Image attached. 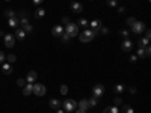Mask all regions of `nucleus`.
Masks as SVG:
<instances>
[{"label": "nucleus", "instance_id": "25", "mask_svg": "<svg viewBox=\"0 0 151 113\" xmlns=\"http://www.w3.org/2000/svg\"><path fill=\"white\" fill-rule=\"evenodd\" d=\"M5 17L6 18H14L15 17V12L14 11H5Z\"/></svg>", "mask_w": 151, "mask_h": 113}, {"label": "nucleus", "instance_id": "47", "mask_svg": "<svg viewBox=\"0 0 151 113\" xmlns=\"http://www.w3.org/2000/svg\"><path fill=\"white\" fill-rule=\"evenodd\" d=\"M76 113H86V112H85V110H80V109H79V110L76 112Z\"/></svg>", "mask_w": 151, "mask_h": 113}, {"label": "nucleus", "instance_id": "21", "mask_svg": "<svg viewBox=\"0 0 151 113\" xmlns=\"http://www.w3.org/2000/svg\"><path fill=\"white\" fill-rule=\"evenodd\" d=\"M59 38H60V41H62V42H64V44H67V42H70V39H71V38H70V36H68V35H67L65 32H64V33H62V35H60Z\"/></svg>", "mask_w": 151, "mask_h": 113}, {"label": "nucleus", "instance_id": "26", "mask_svg": "<svg viewBox=\"0 0 151 113\" xmlns=\"http://www.w3.org/2000/svg\"><path fill=\"white\" fill-rule=\"evenodd\" d=\"M26 79H18L17 80V86H20V87H24V86H26Z\"/></svg>", "mask_w": 151, "mask_h": 113}, {"label": "nucleus", "instance_id": "41", "mask_svg": "<svg viewBox=\"0 0 151 113\" xmlns=\"http://www.w3.org/2000/svg\"><path fill=\"white\" fill-rule=\"evenodd\" d=\"M110 113H118V107L112 106V107H110Z\"/></svg>", "mask_w": 151, "mask_h": 113}, {"label": "nucleus", "instance_id": "33", "mask_svg": "<svg viewBox=\"0 0 151 113\" xmlns=\"http://www.w3.org/2000/svg\"><path fill=\"white\" fill-rule=\"evenodd\" d=\"M137 57H145V51H144V48H139L137 50V54H136Z\"/></svg>", "mask_w": 151, "mask_h": 113}, {"label": "nucleus", "instance_id": "45", "mask_svg": "<svg viewBox=\"0 0 151 113\" xmlns=\"http://www.w3.org/2000/svg\"><path fill=\"white\" fill-rule=\"evenodd\" d=\"M124 11H125V8H122V6H121V8L118 9V12H119V14H122V12H124Z\"/></svg>", "mask_w": 151, "mask_h": 113}, {"label": "nucleus", "instance_id": "8", "mask_svg": "<svg viewBox=\"0 0 151 113\" xmlns=\"http://www.w3.org/2000/svg\"><path fill=\"white\" fill-rule=\"evenodd\" d=\"M101 27H103V21H101V20L97 18V20H92V21H91V30H94L95 33L101 29Z\"/></svg>", "mask_w": 151, "mask_h": 113}, {"label": "nucleus", "instance_id": "36", "mask_svg": "<svg viewBox=\"0 0 151 113\" xmlns=\"http://www.w3.org/2000/svg\"><path fill=\"white\" fill-rule=\"evenodd\" d=\"M5 59H6L5 53H3V51H0V64H3V62H5Z\"/></svg>", "mask_w": 151, "mask_h": 113}, {"label": "nucleus", "instance_id": "5", "mask_svg": "<svg viewBox=\"0 0 151 113\" xmlns=\"http://www.w3.org/2000/svg\"><path fill=\"white\" fill-rule=\"evenodd\" d=\"M3 42H5V45H6L8 48L14 47V45H15V36L12 35V33H5V36H3Z\"/></svg>", "mask_w": 151, "mask_h": 113}, {"label": "nucleus", "instance_id": "4", "mask_svg": "<svg viewBox=\"0 0 151 113\" xmlns=\"http://www.w3.org/2000/svg\"><path fill=\"white\" fill-rule=\"evenodd\" d=\"M103 94H104V86H103L101 83L94 84V87H92V95H94L95 98H100V97H103Z\"/></svg>", "mask_w": 151, "mask_h": 113}, {"label": "nucleus", "instance_id": "40", "mask_svg": "<svg viewBox=\"0 0 151 113\" xmlns=\"http://www.w3.org/2000/svg\"><path fill=\"white\" fill-rule=\"evenodd\" d=\"M32 2H33V5H36V6H40L42 2H44V0H32Z\"/></svg>", "mask_w": 151, "mask_h": 113}, {"label": "nucleus", "instance_id": "48", "mask_svg": "<svg viewBox=\"0 0 151 113\" xmlns=\"http://www.w3.org/2000/svg\"><path fill=\"white\" fill-rule=\"evenodd\" d=\"M6 2H9V0H6Z\"/></svg>", "mask_w": 151, "mask_h": 113}, {"label": "nucleus", "instance_id": "31", "mask_svg": "<svg viewBox=\"0 0 151 113\" xmlns=\"http://www.w3.org/2000/svg\"><path fill=\"white\" fill-rule=\"evenodd\" d=\"M6 60H8V62H15V60H17V56H15V54H8V56H6Z\"/></svg>", "mask_w": 151, "mask_h": 113}, {"label": "nucleus", "instance_id": "37", "mask_svg": "<svg viewBox=\"0 0 151 113\" xmlns=\"http://www.w3.org/2000/svg\"><path fill=\"white\" fill-rule=\"evenodd\" d=\"M121 35L125 38V39H129V32L127 30H121Z\"/></svg>", "mask_w": 151, "mask_h": 113}, {"label": "nucleus", "instance_id": "3", "mask_svg": "<svg viewBox=\"0 0 151 113\" xmlns=\"http://www.w3.org/2000/svg\"><path fill=\"white\" fill-rule=\"evenodd\" d=\"M45 92H47V89L42 83H35L33 84V94L36 97H42V95H45Z\"/></svg>", "mask_w": 151, "mask_h": 113}, {"label": "nucleus", "instance_id": "12", "mask_svg": "<svg viewBox=\"0 0 151 113\" xmlns=\"http://www.w3.org/2000/svg\"><path fill=\"white\" fill-rule=\"evenodd\" d=\"M30 94H33V84L32 83H26V86L23 87V95L29 97Z\"/></svg>", "mask_w": 151, "mask_h": 113}, {"label": "nucleus", "instance_id": "19", "mask_svg": "<svg viewBox=\"0 0 151 113\" xmlns=\"http://www.w3.org/2000/svg\"><path fill=\"white\" fill-rule=\"evenodd\" d=\"M42 17H45V9L44 8H38L36 11H35V18H42Z\"/></svg>", "mask_w": 151, "mask_h": 113}, {"label": "nucleus", "instance_id": "28", "mask_svg": "<svg viewBox=\"0 0 151 113\" xmlns=\"http://www.w3.org/2000/svg\"><path fill=\"white\" fill-rule=\"evenodd\" d=\"M113 91H115L116 94H121V92L124 91V86H122V84H116L115 87H113Z\"/></svg>", "mask_w": 151, "mask_h": 113}, {"label": "nucleus", "instance_id": "22", "mask_svg": "<svg viewBox=\"0 0 151 113\" xmlns=\"http://www.w3.org/2000/svg\"><path fill=\"white\" fill-rule=\"evenodd\" d=\"M86 26H88V20L80 18V20L77 21V27H86Z\"/></svg>", "mask_w": 151, "mask_h": 113}, {"label": "nucleus", "instance_id": "42", "mask_svg": "<svg viewBox=\"0 0 151 113\" xmlns=\"http://www.w3.org/2000/svg\"><path fill=\"white\" fill-rule=\"evenodd\" d=\"M100 32H101L103 35H107V32H109V30H107V27H101V29H100Z\"/></svg>", "mask_w": 151, "mask_h": 113}, {"label": "nucleus", "instance_id": "13", "mask_svg": "<svg viewBox=\"0 0 151 113\" xmlns=\"http://www.w3.org/2000/svg\"><path fill=\"white\" fill-rule=\"evenodd\" d=\"M36 77H38V74H36V71H33V69H32V71H29V72H27V77H26V82H27V83H32V84H33V82L36 80Z\"/></svg>", "mask_w": 151, "mask_h": 113}, {"label": "nucleus", "instance_id": "15", "mask_svg": "<svg viewBox=\"0 0 151 113\" xmlns=\"http://www.w3.org/2000/svg\"><path fill=\"white\" fill-rule=\"evenodd\" d=\"M14 36H15V39H20V41H23L24 38H26V32H24L23 29H15V33H14Z\"/></svg>", "mask_w": 151, "mask_h": 113}, {"label": "nucleus", "instance_id": "10", "mask_svg": "<svg viewBox=\"0 0 151 113\" xmlns=\"http://www.w3.org/2000/svg\"><path fill=\"white\" fill-rule=\"evenodd\" d=\"M71 9H73V12H76V14H80V12L83 11V5L80 2H73L71 3Z\"/></svg>", "mask_w": 151, "mask_h": 113}, {"label": "nucleus", "instance_id": "29", "mask_svg": "<svg viewBox=\"0 0 151 113\" xmlns=\"http://www.w3.org/2000/svg\"><path fill=\"white\" fill-rule=\"evenodd\" d=\"M60 94H62V95H67V94H68V86H67V84H62V86H60Z\"/></svg>", "mask_w": 151, "mask_h": 113}, {"label": "nucleus", "instance_id": "30", "mask_svg": "<svg viewBox=\"0 0 151 113\" xmlns=\"http://www.w3.org/2000/svg\"><path fill=\"white\" fill-rule=\"evenodd\" d=\"M107 5L112 8H116L118 6V0H107Z\"/></svg>", "mask_w": 151, "mask_h": 113}, {"label": "nucleus", "instance_id": "39", "mask_svg": "<svg viewBox=\"0 0 151 113\" xmlns=\"http://www.w3.org/2000/svg\"><path fill=\"white\" fill-rule=\"evenodd\" d=\"M68 23H70V18H68V17H64V18H62V24H65V26H67Z\"/></svg>", "mask_w": 151, "mask_h": 113}, {"label": "nucleus", "instance_id": "24", "mask_svg": "<svg viewBox=\"0 0 151 113\" xmlns=\"http://www.w3.org/2000/svg\"><path fill=\"white\" fill-rule=\"evenodd\" d=\"M23 30H24V32H26V33H30V32L33 30V27H32V26H30V24L27 23V24H24V26H23Z\"/></svg>", "mask_w": 151, "mask_h": 113}, {"label": "nucleus", "instance_id": "32", "mask_svg": "<svg viewBox=\"0 0 151 113\" xmlns=\"http://www.w3.org/2000/svg\"><path fill=\"white\" fill-rule=\"evenodd\" d=\"M144 51H145V57H148V56L151 54V48H150V45L144 47Z\"/></svg>", "mask_w": 151, "mask_h": 113}, {"label": "nucleus", "instance_id": "35", "mask_svg": "<svg viewBox=\"0 0 151 113\" xmlns=\"http://www.w3.org/2000/svg\"><path fill=\"white\" fill-rule=\"evenodd\" d=\"M113 104H115V106H119V104H122V99L121 98H115V99H113Z\"/></svg>", "mask_w": 151, "mask_h": 113}, {"label": "nucleus", "instance_id": "1", "mask_svg": "<svg viewBox=\"0 0 151 113\" xmlns=\"http://www.w3.org/2000/svg\"><path fill=\"white\" fill-rule=\"evenodd\" d=\"M97 33L94 32V30H91V29H86V30H83L82 33H79L77 36H79V39L82 41V42H91L92 39H94V36H95Z\"/></svg>", "mask_w": 151, "mask_h": 113}, {"label": "nucleus", "instance_id": "34", "mask_svg": "<svg viewBox=\"0 0 151 113\" xmlns=\"http://www.w3.org/2000/svg\"><path fill=\"white\" fill-rule=\"evenodd\" d=\"M134 21H136V18H134V17H130V18H127V26H130V27H132Z\"/></svg>", "mask_w": 151, "mask_h": 113}, {"label": "nucleus", "instance_id": "46", "mask_svg": "<svg viewBox=\"0 0 151 113\" xmlns=\"http://www.w3.org/2000/svg\"><path fill=\"white\" fill-rule=\"evenodd\" d=\"M56 113H65V112H64V110H60V109H58V110H56Z\"/></svg>", "mask_w": 151, "mask_h": 113}, {"label": "nucleus", "instance_id": "27", "mask_svg": "<svg viewBox=\"0 0 151 113\" xmlns=\"http://www.w3.org/2000/svg\"><path fill=\"white\" fill-rule=\"evenodd\" d=\"M122 113H134V110H133L130 106H124V107H122Z\"/></svg>", "mask_w": 151, "mask_h": 113}, {"label": "nucleus", "instance_id": "44", "mask_svg": "<svg viewBox=\"0 0 151 113\" xmlns=\"http://www.w3.org/2000/svg\"><path fill=\"white\" fill-rule=\"evenodd\" d=\"M103 113H110V107H106V109L103 110Z\"/></svg>", "mask_w": 151, "mask_h": 113}, {"label": "nucleus", "instance_id": "7", "mask_svg": "<svg viewBox=\"0 0 151 113\" xmlns=\"http://www.w3.org/2000/svg\"><path fill=\"white\" fill-rule=\"evenodd\" d=\"M76 107H77V103H76L74 99H65V101H64V109H65V112H74Z\"/></svg>", "mask_w": 151, "mask_h": 113}, {"label": "nucleus", "instance_id": "23", "mask_svg": "<svg viewBox=\"0 0 151 113\" xmlns=\"http://www.w3.org/2000/svg\"><path fill=\"white\" fill-rule=\"evenodd\" d=\"M88 103H89V107H95V106H97V103H98V98L92 97L91 99H88Z\"/></svg>", "mask_w": 151, "mask_h": 113}, {"label": "nucleus", "instance_id": "2", "mask_svg": "<svg viewBox=\"0 0 151 113\" xmlns=\"http://www.w3.org/2000/svg\"><path fill=\"white\" fill-rule=\"evenodd\" d=\"M64 32H65L70 38H74V36H77V35L80 33L77 24H74V23H68L67 26H65V29H64Z\"/></svg>", "mask_w": 151, "mask_h": 113}, {"label": "nucleus", "instance_id": "18", "mask_svg": "<svg viewBox=\"0 0 151 113\" xmlns=\"http://www.w3.org/2000/svg\"><path fill=\"white\" fill-rule=\"evenodd\" d=\"M2 71H3V74H5V75H11L14 69H12V67H11L9 64H3V67H2Z\"/></svg>", "mask_w": 151, "mask_h": 113}, {"label": "nucleus", "instance_id": "16", "mask_svg": "<svg viewBox=\"0 0 151 113\" xmlns=\"http://www.w3.org/2000/svg\"><path fill=\"white\" fill-rule=\"evenodd\" d=\"M62 33H64V27H62V26H53V29H52V35L53 36H60Z\"/></svg>", "mask_w": 151, "mask_h": 113}, {"label": "nucleus", "instance_id": "14", "mask_svg": "<svg viewBox=\"0 0 151 113\" xmlns=\"http://www.w3.org/2000/svg\"><path fill=\"white\" fill-rule=\"evenodd\" d=\"M48 106L52 107V109H55V110H58V109H60L62 103L59 101V99H56V98H52V99L48 101Z\"/></svg>", "mask_w": 151, "mask_h": 113}, {"label": "nucleus", "instance_id": "11", "mask_svg": "<svg viewBox=\"0 0 151 113\" xmlns=\"http://www.w3.org/2000/svg\"><path fill=\"white\" fill-rule=\"evenodd\" d=\"M18 24H20V20L17 17L14 18H8V26L12 27V29H18Z\"/></svg>", "mask_w": 151, "mask_h": 113}, {"label": "nucleus", "instance_id": "20", "mask_svg": "<svg viewBox=\"0 0 151 113\" xmlns=\"http://www.w3.org/2000/svg\"><path fill=\"white\" fill-rule=\"evenodd\" d=\"M148 42H150V39H147V38H141L137 44H139V48H144V47H147V45H148Z\"/></svg>", "mask_w": 151, "mask_h": 113}, {"label": "nucleus", "instance_id": "17", "mask_svg": "<svg viewBox=\"0 0 151 113\" xmlns=\"http://www.w3.org/2000/svg\"><path fill=\"white\" fill-rule=\"evenodd\" d=\"M77 107H79L80 110H85V112H86L88 109H91V107H89V103H88V99H82V101L77 104Z\"/></svg>", "mask_w": 151, "mask_h": 113}, {"label": "nucleus", "instance_id": "38", "mask_svg": "<svg viewBox=\"0 0 151 113\" xmlns=\"http://www.w3.org/2000/svg\"><path fill=\"white\" fill-rule=\"evenodd\" d=\"M145 38H147V39H150V38H151V32H150V29H145Z\"/></svg>", "mask_w": 151, "mask_h": 113}, {"label": "nucleus", "instance_id": "9", "mask_svg": "<svg viewBox=\"0 0 151 113\" xmlns=\"http://www.w3.org/2000/svg\"><path fill=\"white\" fill-rule=\"evenodd\" d=\"M132 48H133V42H132L130 39H124V42H122V45H121V50H122V51L129 53Z\"/></svg>", "mask_w": 151, "mask_h": 113}, {"label": "nucleus", "instance_id": "43", "mask_svg": "<svg viewBox=\"0 0 151 113\" xmlns=\"http://www.w3.org/2000/svg\"><path fill=\"white\" fill-rule=\"evenodd\" d=\"M130 60H132V62H136V60H137V56H130Z\"/></svg>", "mask_w": 151, "mask_h": 113}, {"label": "nucleus", "instance_id": "6", "mask_svg": "<svg viewBox=\"0 0 151 113\" xmlns=\"http://www.w3.org/2000/svg\"><path fill=\"white\" fill-rule=\"evenodd\" d=\"M144 30H145V24H144L142 21H134V23H133V26H132V32H133V33L139 35V33H142Z\"/></svg>", "mask_w": 151, "mask_h": 113}]
</instances>
